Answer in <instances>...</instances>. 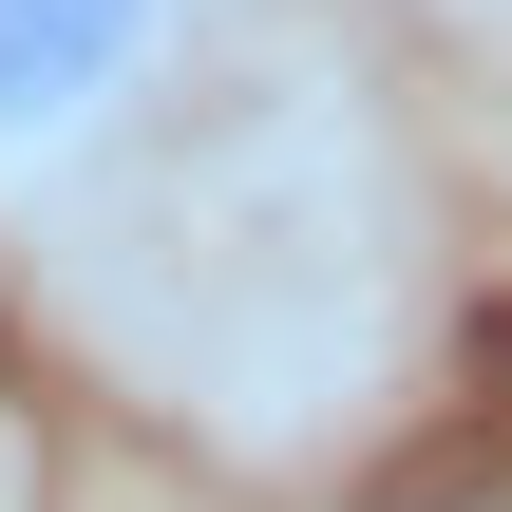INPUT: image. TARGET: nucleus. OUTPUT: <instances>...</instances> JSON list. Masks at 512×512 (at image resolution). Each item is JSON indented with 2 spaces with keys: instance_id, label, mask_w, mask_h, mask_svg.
I'll use <instances>...</instances> for the list:
<instances>
[{
  "instance_id": "1",
  "label": "nucleus",
  "mask_w": 512,
  "mask_h": 512,
  "mask_svg": "<svg viewBox=\"0 0 512 512\" xmlns=\"http://www.w3.org/2000/svg\"><path fill=\"white\" fill-rule=\"evenodd\" d=\"M190 57V0H0V190L114 152Z\"/></svg>"
}]
</instances>
